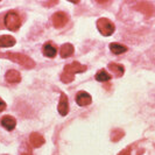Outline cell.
Here are the masks:
<instances>
[{
  "label": "cell",
  "mask_w": 155,
  "mask_h": 155,
  "mask_svg": "<svg viewBox=\"0 0 155 155\" xmlns=\"http://www.w3.org/2000/svg\"><path fill=\"white\" fill-rule=\"evenodd\" d=\"M91 101H92L91 96L85 91H79L76 94V103L79 106H86L91 103Z\"/></svg>",
  "instance_id": "obj_7"
},
{
  "label": "cell",
  "mask_w": 155,
  "mask_h": 155,
  "mask_svg": "<svg viewBox=\"0 0 155 155\" xmlns=\"http://www.w3.org/2000/svg\"><path fill=\"white\" fill-rule=\"evenodd\" d=\"M74 46L71 43H64L62 47H61V50H60V55L62 58H68L69 56L74 54Z\"/></svg>",
  "instance_id": "obj_13"
},
{
  "label": "cell",
  "mask_w": 155,
  "mask_h": 155,
  "mask_svg": "<svg viewBox=\"0 0 155 155\" xmlns=\"http://www.w3.org/2000/svg\"><path fill=\"white\" fill-rule=\"evenodd\" d=\"M58 113L62 117H65L69 113V101H68V97L65 93H61V97H60V103H58Z\"/></svg>",
  "instance_id": "obj_6"
},
{
  "label": "cell",
  "mask_w": 155,
  "mask_h": 155,
  "mask_svg": "<svg viewBox=\"0 0 155 155\" xmlns=\"http://www.w3.org/2000/svg\"><path fill=\"white\" fill-rule=\"evenodd\" d=\"M111 79V75L105 69H101L97 74H96V81L98 82H107Z\"/></svg>",
  "instance_id": "obj_16"
},
{
  "label": "cell",
  "mask_w": 155,
  "mask_h": 155,
  "mask_svg": "<svg viewBox=\"0 0 155 155\" xmlns=\"http://www.w3.org/2000/svg\"><path fill=\"white\" fill-rule=\"evenodd\" d=\"M109 68L111 71H113L117 75V77H121L125 72V68L121 65V64H118V63H110Z\"/></svg>",
  "instance_id": "obj_15"
},
{
  "label": "cell",
  "mask_w": 155,
  "mask_h": 155,
  "mask_svg": "<svg viewBox=\"0 0 155 155\" xmlns=\"http://www.w3.org/2000/svg\"><path fill=\"white\" fill-rule=\"evenodd\" d=\"M131 154V147H126L125 149H123L118 155H130Z\"/></svg>",
  "instance_id": "obj_18"
},
{
  "label": "cell",
  "mask_w": 155,
  "mask_h": 155,
  "mask_svg": "<svg viewBox=\"0 0 155 155\" xmlns=\"http://www.w3.org/2000/svg\"><path fill=\"white\" fill-rule=\"evenodd\" d=\"M4 22H5V26H6L7 29L12 31H16L20 28V26H21V19H20V16H19L18 13L11 11V12H8L7 14H6Z\"/></svg>",
  "instance_id": "obj_3"
},
{
  "label": "cell",
  "mask_w": 155,
  "mask_h": 155,
  "mask_svg": "<svg viewBox=\"0 0 155 155\" xmlns=\"http://www.w3.org/2000/svg\"><path fill=\"white\" fill-rule=\"evenodd\" d=\"M51 21L56 28H62L68 22V15L64 12H56L51 18Z\"/></svg>",
  "instance_id": "obj_5"
},
{
  "label": "cell",
  "mask_w": 155,
  "mask_h": 155,
  "mask_svg": "<svg viewBox=\"0 0 155 155\" xmlns=\"http://www.w3.org/2000/svg\"><path fill=\"white\" fill-rule=\"evenodd\" d=\"M0 57H6L8 60L20 64L21 67L26 68V69H31L35 67V62L29 56L20 54V53H5V54H0Z\"/></svg>",
  "instance_id": "obj_2"
},
{
  "label": "cell",
  "mask_w": 155,
  "mask_h": 155,
  "mask_svg": "<svg viewBox=\"0 0 155 155\" xmlns=\"http://www.w3.org/2000/svg\"><path fill=\"white\" fill-rule=\"evenodd\" d=\"M15 45V39L11 35H2L0 36V48H9Z\"/></svg>",
  "instance_id": "obj_12"
},
{
  "label": "cell",
  "mask_w": 155,
  "mask_h": 155,
  "mask_svg": "<svg viewBox=\"0 0 155 155\" xmlns=\"http://www.w3.org/2000/svg\"><path fill=\"white\" fill-rule=\"evenodd\" d=\"M110 50L114 55H120L127 51V47L124 45H120V43H117V42H113L110 45Z\"/></svg>",
  "instance_id": "obj_14"
},
{
  "label": "cell",
  "mask_w": 155,
  "mask_h": 155,
  "mask_svg": "<svg viewBox=\"0 0 155 155\" xmlns=\"http://www.w3.org/2000/svg\"><path fill=\"white\" fill-rule=\"evenodd\" d=\"M4 110H6V103L0 98V112H2Z\"/></svg>",
  "instance_id": "obj_19"
},
{
  "label": "cell",
  "mask_w": 155,
  "mask_h": 155,
  "mask_svg": "<svg viewBox=\"0 0 155 155\" xmlns=\"http://www.w3.org/2000/svg\"><path fill=\"white\" fill-rule=\"evenodd\" d=\"M20 155H33L31 154V150L29 149L28 147H26V149L23 150V152H21V154Z\"/></svg>",
  "instance_id": "obj_20"
},
{
  "label": "cell",
  "mask_w": 155,
  "mask_h": 155,
  "mask_svg": "<svg viewBox=\"0 0 155 155\" xmlns=\"http://www.w3.org/2000/svg\"><path fill=\"white\" fill-rule=\"evenodd\" d=\"M5 79L7 81L8 83H11V84H16V83H20L21 75L16 70H8L7 72H6V75H5Z\"/></svg>",
  "instance_id": "obj_9"
},
{
  "label": "cell",
  "mask_w": 155,
  "mask_h": 155,
  "mask_svg": "<svg viewBox=\"0 0 155 155\" xmlns=\"http://www.w3.org/2000/svg\"><path fill=\"white\" fill-rule=\"evenodd\" d=\"M97 28L104 36H110L114 33V25L106 18H101L97 20Z\"/></svg>",
  "instance_id": "obj_4"
},
{
  "label": "cell",
  "mask_w": 155,
  "mask_h": 155,
  "mask_svg": "<svg viewBox=\"0 0 155 155\" xmlns=\"http://www.w3.org/2000/svg\"><path fill=\"white\" fill-rule=\"evenodd\" d=\"M124 135V131H121V130H113L112 133H111V139H112V141L117 142V141H119V140L121 139Z\"/></svg>",
  "instance_id": "obj_17"
},
{
  "label": "cell",
  "mask_w": 155,
  "mask_h": 155,
  "mask_svg": "<svg viewBox=\"0 0 155 155\" xmlns=\"http://www.w3.org/2000/svg\"><path fill=\"white\" fill-rule=\"evenodd\" d=\"M0 123H1V126L4 128H6L7 131H13L16 126V120L12 116L2 117L1 120H0Z\"/></svg>",
  "instance_id": "obj_8"
},
{
  "label": "cell",
  "mask_w": 155,
  "mask_h": 155,
  "mask_svg": "<svg viewBox=\"0 0 155 155\" xmlns=\"http://www.w3.org/2000/svg\"><path fill=\"white\" fill-rule=\"evenodd\" d=\"M42 53L49 58H54L56 56V53H57V48L53 42H47L42 48Z\"/></svg>",
  "instance_id": "obj_11"
},
{
  "label": "cell",
  "mask_w": 155,
  "mask_h": 155,
  "mask_svg": "<svg viewBox=\"0 0 155 155\" xmlns=\"http://www.w3.org/2000/svg\"><path fill=\"white\" fill-rule=\"evenodd\" d=\"M86 70V67L81 64L78 62H72L71 64H67L64 67V70L61 74V81L63 83H71L74 79H75V76L74 74H78V72H84Z\"/></svg>",
  "instance_id": "obj_1"
},
{
  "label": "cell",
  "mask_w": 155,
  "mask_h": 155,
  "mask_svg": "<svg viewBox=\"0 0 155 155\" xmlns=\"http://www.w3.org/2000/svg\"><path fill=\"white\" fill-rule=\"evenodd\" d=\"M29 142H31V145L33 146V147L39 148L45 143V138H43L40 133L34 132L29 135Z\"/></svg>",
  "instance_id": "obj_10"
}]
</instances>
